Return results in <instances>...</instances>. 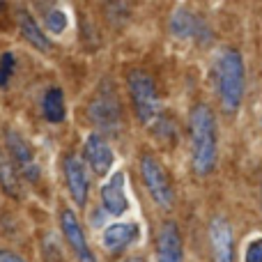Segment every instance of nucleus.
<instances>
[{
	"label": "nucleus",
	"instance_id": "412c9836",
	"mask_svg": "<svg viewBox=\"0 0 262 262\" xmlns=\"http://www.w3.org/2000/svg\"><path fill=\"white\" fill-rule=\"evenodd\" d=\"M246 262H262V239H253L246 249Z\"/></svg>",
	"mask_w": 262,
	"mask_h": 262
},
{
	"label": "nucleus",
	"instance_id": "4468645a",
	"mask_svg": "<svg viewBox=\"0 0 262 262\" xmlns=\"http://www.w3.org/2000/svg\"><path fill=\"white\" fill-rule=\"evenodd\" d=\"M138 237H140V228L136 226V223H113V226H108L104 230L101 242H104L106 251L118 253V251L127 249L129 244H134Z\"/></svg>",
	"mask_w": 262,
	"mask_h": 262
},
{
	"label": "nucleus",
	"instance_id": "a211bd4d",
	"mask_svg": "<svg viewBox=\"0 0 262 262\" xmlns=\"http://www.w3.org/2000/svg\"><path fill=\"white\" fill-rule=\"evenodd\" d=\"M41 255H44V262H64V255L60 251V244L55 239V235H44L41 239Z\"/></svg>",
	"mask_w": 262,
	"mask_h": 262
},
{
	"label": "nucleus",
	"instance_id": "20e7f679",
	"mask_svg": "<svg viewBox=\"0 0 262 262\" xmlns=\"http://www.w3.org/2000/svg\"><path fill=\"white\" fill-rule=\"evenodd\" d=\"M88 115L90 120L104 131H115L122 122V106H120L118 92L108 81L101 83L97 95L92 97L90 106H88Z\"/></svg>",
	"mask_w": 262,
	"mask_h": 262
},
{
	"label": "nucleus",
	"instance_id": "39448f33",
	"mask_svg": "<svg viewBox=\"0 0 262 262\" xmlns=\"http://www.w3.org/2000/svg\"><path fill=\"white\" fill-rule=\"evenodd\" d=\"M140 175H143V182L147 186L149 195L152 200L159 205L161 209H170L172 207V184H170V177H168L166 168L159 163V159H154L152 154H145L140 159Z\"/></svg>",
	"mask_w": 262,
	"mask_h": 262
},
{
	"label": "nucleus",
	"instance_id": "6ab92c4d",
	"mask_svg": "<svg viewBox=\"0 0 262 262\" xmlns=\"http://www.w3.org/2000/svg\"><path fill=\"white\" fill-rule=\"evenodd\" d=\"M14 69H16V58L12 53H3L0 55V88H5L12 78Z\"/></svg>",
	"mask_w": 262,
	"mask_h": 262
},
{
	"label": "nucleus",
	"instance_id": "6e6552de",
	"mask_svg": "<svg viewBox=\"0 0 262 262\" xmlns=\"http://www.w3.org/2000/svg\"><path fill=\"white\" fill-rule=\"evenodd\" d=\"M62 170H64V180H67L69 195L74 198V203L78 207H83L88 200V191H90V180H88L85 166H83V161L76 154H67L62 161Z\"/></svg>",
	"mask_w": 262,
	"mask_h": 262
},
{
	"label": "nucleus",
	"instance_id": "9b49d317",
	"mask_svg": "<svg viewBox=\"0 0 262 262\" xmlns=\"http://www.w3.org/2000/svg\"><path fill=\"white\" fill-rule=\"evenodd\" d=\"M101 205L106 214L120 216L129 209V200L124 193V172H115L104 186H101Z\"/></svg>",
	"mask_w": 262,
	"mask_h": 262
},
{
	"label": "nucleus",
	"instance_id": "7ed1b4c3",
	"mask_svg": "<svg viewBox=\"0 0 262 262\" xmlns=\"http://www.w3.org/2000/svg\"><path fill=\"white\" fill-rule=\"evenodd\" d=\"M127 83H129V92H131L136 115H138L140 122L147 124L152 120H157L161 104H159L157 85H154L152 76L147 72H143V69H131L127 76Z\"/></svg>",
	"mask_w": 262,
	"mask_h": 262
},
{
	"label": "nucleus",
	"instance_id": "f257e3e1",
	"mask_svg": "<svg viewBox=\"0 0 262 262\" xmlns=\"http://www.w3.org/2000/svg\"><path fill=\"white\" fill-rule=\"evenodd\" d=\"M191 163L195 175H209L216 166V120L207 104H195L189 115Z\"/></svg>",
	"mask_w": 262,
	"mask_h": 262
},
{
	"label": "nucleus",
	"instance_id": "dca6fc26",
	"mask_svg": "<svg viewBox=\"0 0 262 262\" xmlns=\"http://www.w3.org/2000/svg\"><path fill=\"white\" fill-rule=\"evenodd\" d=\"M0 186L12 198L21 195V172H18L16 163L12 161V157L5 152H0Z\"/></svg>",
	"mask_w": 262,
	"mask_h": 262
},
{
	"label": "nucleus",
	"instance_id": "0eeeda50",
	"mask_svg": "<svg viewBox=\"0 0 262 262\" xmlns=\"http://www.w3.org/2000/svg\"><path fill=\"white\" fill-rule=\"evenodd\" d=\"M60 226H62L67 244L72 246L78 262H97L95 253L90 251V244H88V239H85V232H83L81 223H78L76 214H74L72 209H62V214H60Z\"/></svg>",
	"mask_w": 262,
	"mask_h": 262
},
{
	"label": "nucleus",
	"instance_id": "2eb2a0df",
	"mask_svg": "<svg viewBox=\"0 0 262 262\" xmlns=\"http://www.w3.org/2000/svg\"><path fill=\"white\" fill-rule=\"evenodd\" d=\"M16 21H18V28H21V35L26 37L28 44H32L37 51H41V53H49L51 41H49V37L44 35V30L39 28V23H37L28 12H23V9L16 14Z\"/></svg>",
	"mask_w": 262,
	"mask_h": 262
},
{
	"label": "nucleus",
	"instance_id": "aec40b11",
	"mask_svg": "<svg viewBox=\"0 0 262 262\" xmlns=\"http://www.w3.org/2000/svg\"><path fill=\"white\" fill-rule=\"evenodd\" d=\"M46 28H49L51 32H55V35H60V32L67 28V16H64V12L51 9V12L46 14Z\"/></svg>",
	"mask_w": 262,
	"mask_h": 262
},
{
	"label": "nucleus",
	"instance_id": "b1692460",
	"mask_svg": "<svg viewBox=\"0 0 262 262\" xmlns=\"http://www.w3.org/2000/svg\"><path fill=\"white\" fill-rule=\"evenodd\" d=\"M3 5H5V0H0V12H3Z\"/></svg>",
	"mask_w": 262,
	"mask_h": 262
},
{
	"label": "nucleus",
	"instance_id": "4be33fe9",
	"mask_svg": "<svg viewBox=\"0 0 262 262\" xmlns=\"http://www.w3.org/2000/svg\"><path fill=\"white\" fill-rule=\"evenodd\" d=\"M0 262H26L21 255H16L14 251H7V249H0Z\"/></svg>",
	"mask_w": 262,
	"mask_h": 262
},
{
	"label": "nucleus",
	"instance_id": "f8f14e48",
	"mask_svg": "<svg viewBox=\"0 0 262 262\" xmlns=\"http://www.w3.org/2000/svg\"><path fill=\"white\" fill-rule=\"evenodd\" d=\"M85 159L90 163V168L95 170V175L104 177L113 166V149L99 134H92L85 140Z\"/></svg>",
	"mask_w": 262,
	"mask_h": 262
},
{
	"label": "nucleus",
	"instance_id": "423d86ee",
	"mask_svg": "<svg viewBox=\"0 0 262 262\" xmlns=\"http://www.w3.org/2000/svg\"><path fill=\"white\" fill-rule=\"evenodd\" d=\"M5 143H7V154L12 157V161L16 163L21 177H26L28 182L39 180V166H37V159H35V152H32L30 143L14 129H7Z\"/></svg>",
	"mask_w": 262,
	"mask_h": 262
},
{
	"label": "nucleus",
	"instance_id": "f3484780",
	"mask_svg": "<svg viewBox=\"0 0 262 262\" xmlns=\"http://www.w3.org/2000/svg\"><path fill=\"white\" fill-rule=\"evenodd\" d=\"M41 113H44V118L53 124H58L64 120L67 106H64V95L60 88H49V90H46L44 99H41Z\"/></svg>",
	"mask_w": 262,
	"mask_h": 262
},
{
	"label": "nucleus",
	"instance_id": "5701e85b",
	"mask_svg": "<svg viewBox=\"0 0 262 262\" xmlns=\"http://www.w3.org/2000/svg\"><path fill=\"white\" fill-rule=\"evenodd\" d=\"M124 262H145L143 258H129V260H124Z\"/></svg>",
	"mask_w": 262,
	"mask_h": 262
},
{
	"label": "nucleus",
	"instance_id": "9d476101",
	"mask_svg": "<svg viewBox=\"0 0 262 262\" xmlns=\"http://www.w3.org/2000/svg\"><path fill=\"white\" fill-rule=\"evenodd\" d=\"M157 260L159 262H184L182 235L172 221H166L157 237Z\"/></svg>",
	"mask_w": 262,
	"mask_h": 262
},
{
	"label": "nucleus",
	"instance_id": "ddd939ff",
	"mask_svg": "<svg viewBox=\"0 0 262 262\" xmlns=\"http://www.w3.org/2000/svg\"><path fill=\"white\" fill-rule=\"evenodd\" d=\"M209 242H212L214 262H235L232 258V230L226 219H214L209 226Z\"/></svg>",
	"mask_w": 262,
	"mask_h": 262
},
{
	"label": "nucleus",
	"instance_id": "1a4fd4ad",
	"mask_svg": "<svg viewBox=\"0 0 262 262\" xmlns=\"http://www.w3.org/2000/svg\"><path fill=\"white\" fill-rule=\"evenodd\" d=\"M170 30L175 37L180 39H195V41H205L209 39V28L205 26L203 18H198L193 12L189 9H177L170 18Z\"/></svg>",
	"mask_w": 262,
	"mask_h": 262
},
{
	"label": "nucleus",
	"instance_id": "f03ea898",
	"mask_svg": "<svg viewBox=\"0 0 262 262\" xmlns=\"http://www.w3.org/2000/svg\"><path fill=\"white\" fill-rule=\"evenodd\" d=\"M214 74H216V90L223 111L235 113L242 104V97H244V62H242L239 51H223L216 60Z\"/></svg>",
	"mask_w": 262,
	"mask_h": 262
}]
</instances>
